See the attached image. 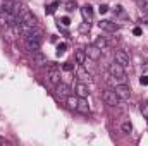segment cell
<instances>
[{
  "instance_id": "obj_2",
  "label": "cell",
  "mask_w": 148,
  "mask_h": 146,
  "mask_svg": "<svg viewBox=\"0 0 148 146\" xmlns=\"http://www.w3.org/2000/svg\"><path fill=\"white\" fill-rule=\"evenodd\" d=\"M109 72H110L112 77L117 79V83H126V81H127L126 72H124V67H122L121 64H117V62H114V64L109 65Z\"/></svg>"
},
{
  "instance_id": "obj_1",
  "label": "cell",
  "mask_w": 148,
  "mask_h": 146,
  "mask_svg": "<svg viewBox=\"0 0 148 146\" xmlns=\"http://www.w3.org/2000/svg\"><path fill=\"white\" fill-rule=\"evenodd\" d=\"M40 45H41V33L38 31V33H31V35H28L26 36V41H24V46L29 50V52H36L40 50Z\"/></svg>"
},
{
  "instance_id": "obj_27",
  "label": "cell",
  "mask_w": 148,
  "mask_h": 146,
  "mask_svg": "<svg viewBox=\"0 0 148 146\" xmlns=\"http://www.w3.org/2000/svg\"><path fill=\"white\" fill-rule=\"evenodd\" d=\"M62 24H64V26H69V24H71L69 17H62Z\"/></svg>"
},
{
  "instance_id": "obj_6",
  "label": "cell",
  "mask_w": 148,
  "mask_h": 146,
  "mask_svg": "<svg viewBox=\"0 0 148 146\" xmlns=\"http://www.w3.org/2000/svg\"><path fill=\"white\" fill-rule=\"evenodd\" d=\"M55 93L60 96V98H67V96H71V93H73V89H71V86L69 84H66V83H59V84H55Z\"/></svg>"
},
{
  "instance_id": "obj_3",
  "label": "cell",
  "mask_w": 148,
  "mask_h": 146,
  "mask_svg": "<svg viewBox=\"0 0 148 146\" xmlns=\"http://www.w3.org/2000/svg\"><path fill=\"white\" fill-rule=\"evenodd\" d=\"M102 100H103L109 107H117V105L121 103V98L117 96V93H115L114 89H105V91L102 93Z\"/></svg>"
},
{
  "instance_id": "obj_26",
  "label": "cell",
  "mask_w": 148,
  "mask_h": 146,
  "mask_svg": "<svg viewBox=\"0 0 148 146\" xmlns=\"http://www.w3.org/2000/svg\"><path fill=\"white\" fill-rule=\"evenodd\" d=\"M98 10H100V14H105V12L109 10V7H107V5H100V9H98Z\"/></svg>"
},
{
  "instance_id": "obj_4",
  "label": "cell",
  "mask_w": 148,
  "mask_h": 146,
  "mask_svg": "<svg viewBox=\"0 0 148 146\" xmlns=\"http://www.w3.org/2000/svg\"><path fill=\"white\" fill-rule=\"evenodd\" d=\"M114 91L117 93V96H119L121 100H129V98H131V88H129L126 83H119V84H115Z\"/></svg>"
},
{
  "instance_id": "obj_30",
  "label": "cell",
  "mask_w": 148,
  "mask_h": 146,
  "mask_svg": "<svg viewBox=\"0 0 148 146\" xmlns=\"http://www.w3.org/2000/svg\"><path fill=\"white\" fill-rule=\"evenodd\" d=\"M115 12H117V14H122V7H121V5H117V7H115Z\"/></svg>"
},
{
  "instance_id": "obj_25",
  "label": "cell",
  "mask_w": 148,
  "mask_h": 146,
  "mask_svg": "<svg viewBox=\"0 0 148 146\" xmlns=\"http://www.w3.org/2000/svg\"><path fill=\"white\" fill-rule=\"evenodd\" d=\"M140 83H141L143 86H148V76H141V79H140Z\"/></svg>"
},
{
  "instance_id": "obj_19",
  "label": "cell",
  "mask_w": 148,
  "mask_h": 146,
  "mask_svg": "<svg viewBox=\"0 0 148 146\" xmlns=\"http://www.w3.org/2000/svg\"><path fill=\"white\" fill-rule=\"evenodd\" d=\"M138 5L145 14H148V0H138Z\"/></svg>"
},
{
  "instance_id": "obj_21",
  "label": "cell",
  "mask_w": 148,
  "mask_h": 146,
  "mask_svg": "<svg viewBox=\"0 0 148 146\" xmlns=\"http://www.w3.org/2000/svg\"><path fill=\"white\" fill-rule=\"evenodd\" d=\"M74 9H76V2L71 0V2H67V3H66V10H69V12H71V10H74Z\"/></svg>"
},
{
  "instance_id": "obj_12",
  "label": "cell",
  "mask_w": 148,
  "mask_h": 146,
  "mask_svg": "<svg viewBox=\"0 0 148 146\" xmlns=\"http://www.w3.org/2000/svg\"><path fill=\"white\" fill-rule=\"evenodd\" d=\"M33 60H35V64L36 65H45L47 64V57L41 53V52H33Z\"/></svg>"
},
{
  "instance_id": "obj_23",
  "label": "cell",
  "mask_w": 148,
  "mask_h": 146,
  "mask_svg": "<svg viewBox=\"0 0 148 146\" xmlns=\"http://www.w3.org/2000/svg\"><path fill=\"white\" fill-rule=\"evenodd\" d=\"M62 69H64V71H73V69H74V64H73V62H66V64L62 65Z\"/></svg>"
},
{
  "instance_id": "obj_24",
  "label": "cell",
  "mask_w": 148,
  "mask_h": 146,
  "mask_svg": "<svg viewBox=\"0 0 148 146\" xmlns=\"http://www.w3.org/2000/svg\"><path fill=\"white\" fill-rule=\"evenodd\" d=\"M140 110H141L143 117H147V119H148V105H141V107H140Z\"/></svg>"
},
{
  "instance_id": "obj_20",
  "label": "cell",
  "mask_w": 148,
  "mask_h": 146,
  "mask_svg": "<svg viewBox=\"0 0 148 146\" xmlns=\"http://www.w3.org/2000/svg\"><path fill=\"white\" fill-rule=\"evenodd\" d=\"M59 5H60V2H53L52 5H48V7H47V14H53V12H55V9H57Z\"/></svg>"
},
{
  "instance_id": "obj_17",
  "label": "cell",
  "mask_w": 148,
  "mask_h": 146,
  "mask_svg": "<svg viewBox=\"0 0 148 146\" xmlns=\"http://www.w3.org/2000/svg\"><path fill=\"white\" fill-rule=\"evenodd\" d=\"M121 129H122V132H126V134H129V132H133V124H131L129 120H126V122H122V126H121Z\"/></svg>"
},
{
  "instance_id": "obj_14",
  "label": "cell",
  "mask_w": 148,
  "mask_h": 146,
  "mask_svg": "<svg viewBox=\"0 0 148 146\" xmlns=\"http://www.w3.org/2000/svg\"><path fill=\"white\" fill-rule=\"evenodd\" d=\"M77 79H79L81 83H90V81H91V76H90V72H86L84 69H79V71H77Z\"/></svg>"
},
{
  "instance_id": "obj_11",
  "label": "cell",
  "mask_w": 148,
  "mask_h": 146,
  "mask_svg": "<svg viewBox=\"0 0 148 146\" xmlns=\"http://www.w3.org/2000/svg\"><path fill=\"white\" fill-rule=\"evenodd\" d=\"M74 59H76V64L84 65V64H86V52H84V48L76 50V52H74Z\"/></svg>"
},
{
  "instance_id": "obj_13",
  "label": "cell",
  "mask_w": 148,
  "mask_h": 146,
  "mask_svg": "<svg viewBox=\"0 0 148 146\" xmlns=\"http://www.w3.org/2000/svg\"><path fill=\"white\" fill-rule=\"evenodd\" d=\"M81 14H83V17L90 23V21L93 19V10H91V5H84V7L81 9Z\"/></svg>"
},
{
  "instance_id": "obj_22",
  "label": "cell",
  "mask_w": 148,
  "mask_h": 146,
  "mask_svg": "<svg viewBox=\"0 0 148 146\" xmlns=\"http://www.w3.org/2000/svg\"><path fill=\"white\" fill-rule=\"evenodd\" d=\"M66 52V43H60L59 46H57V55H62Z\"/></svg>"
},
{
  "instance_id": "obj_29",
  "label": "cell",
  "mask_w": 148,
  "mask_h": 146,
  "mask_svg": "<svg viewBox=\"0 0 148 146\" xmlns=\"http://www.w3.org/2000/svg\"><path fill=\"white\" fill-rule=\"evenodd\" d=\"M133 33H134L136 36H140V35H141V29H140V28H134V31H133Z\"/></svg>"
},
{
  "instance_id": "obj_7",
  "label": "cell",
  "mask_w": 148,
  "mask_h": 146,
  "mask_svg": "<svg viewBox=\"0 0 148 146\" xmlns=\"http://www.w3.org/2000/svg\"><path fill=\"white\" fill-rule=\"evenodd\" d=\"M114 57H115V62L121 64L122 67H127V65H129V53H127V52H124V50H115Z\"/></svg>"
},
{
  "instance_id": "obj_18",
  "label": "cell",
  "mask_w": 148,
  "mask_h": 146,
  "mask_svg": "<svg viewBox=\"0 0 148 146\" xmlns=\"http://www.w3.org/2000/svg\"><path fill=\"white\" fill-rule=\"evenodd\" d=\"M77 100H79V98H74V96H67V105H69L71 108H76V107H77Z\"/></svg>"
},
{
  "instance_id": "obj_15",
  "label": "cell",
  "mask_w": 148,
  "mask_h": 146,
  "mask_svg": "<svg viewBox=\"0 0 148 146\" xmlns=\"http://www.w3.org/2000/svg\"><path fill=\"white\" fill-rule=\"evenodd\" d=\"M76 110H79L81 113H88V112H90V107H88V103L84 102V98H79V100H77V107H76Z\"/></svg>"
},
{
  "instance_id": "obj_5",
  "label": "cell",
  "mask_w": 148,
  "mask_h": 146,
  "mask_svg": "<svg viewBox=\"0 0 148 146\" xmlns=\"http://www.w3.org/2000/svg\"><path fill=\"white\" fill-rule=\"evenodd\" d=\"M84 52H86V57H90L91 60H98L102 57V50L93 43V45H86L84 46Z\"/></svg>"
},
{
  "instance_id": "obj_16",
  "label": "cell",
  "mask_w": 148,
  "mask_h": 146,
  "mask_svg": "<svg viewBox=\"0 0 148 146\" xmlns=\"http://www.w3.org/2000/svg\"><path fill=\"white\" fill-rule=\"evenodd\" d=\"M95 45H97V46H98L100 50H103V48H107L109 41H107V40H105L103 36H100V38H97V40H95Z\"/></svg>"
},
{
  "instance_id": "obj_9",
  "label": "cell",
  "mask_w": 148,
  "mask_h": 146,
  "mask_svg": "<svg viewBox=\"0 0 148 146\" xmlns=\"http://www.w3.org/2000/svg\"><path fill=\"white\" fill-rule=\"evenodd\" d=\"M98 26H100V29H105V31H109V33H115V31L119 29V24H115V23H112V21H100Z\"/></svg>"
},
{
  "instance_id": "obj_10",
  "label": "cell",
  "mask_w": 148,
  "mask_h": 146,
  "mask_svg": "<svg viewBox=\"0 0 148 146\" xmlns=\"http://www.w3.org/2000/svg\"><path fill=\"white\" fill-rule=\"evenodd\" d=\"M48 81H50L53 86L59 84V83H60V71L55 69V67H52V69L48 71Z\"/></svg>"
},
{
  "instance_id": "obj_28",
  "label": "cell",
  "mask_w": 148,
  "mask_h": 146,
  "mask_svg": "<svg viewBox=\"0 0 148 146\" xmlns=\"http://www.w3.org/2000/svg\"><path fill=\"white\" fill-rule=\"evenodd\" d=\"M0 145H10V141H9V139H5V138H2V136H0Z\"/></svg>"
},
{
  "instance_id": "obj_8",
  "label": "cell",
  "mask_w": 148,
  "mask_h": 146,
  "mask_svg": "<svg viewBox=\"0 0 148 146\" xmlns=\"http://www.w3.org/2000/svg\"><path fill=\"white\" fill-rule=\"evenodd\" d=\"M74 91H76V95H77L79 98H86V96L90 95L88 86H86L84 83H81V81H77V83L74 84Z\"/></svg>"
}]
</instances>
